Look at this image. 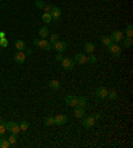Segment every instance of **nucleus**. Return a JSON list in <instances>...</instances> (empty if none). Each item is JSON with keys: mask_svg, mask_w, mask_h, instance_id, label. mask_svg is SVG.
I'll return each instance as SVG.
<instances>
[{"mask_svg": "<svg viewBox=\"0 0 133 148\" xmlns=\"http://www.w3.org/2000/svg\"><path fill=\"white\" fill-rule=\"evenodd\" d=\"M109 38L112 39V42H113V43H118V42H121V40L124 39V33H122L120 29H114V31L110 33Z\"/></svg>", "mask_w": 133, "mask_h": 148, "instance_id": "obj_5", "label": "nucleus"}, {"mask_svg": "<svg viewBox=\"0 0 133 148\" xmlns=\"http://www.w3.org/2000/svg\"><path fill=\"white\" fill-rule=\"evenodd\" d=\"M106 98L110 99V100H116V99L118 98V95L114 90H112V91H108V96H106Z\"/></svg>", "mask_w": 133, "mask_h": 148, "instance_id": "obj_25", "label": "nucleus"}, {"mask_svg": "<svg viewBox=\"0 0 133 148\" xmlns=\"http://www.w3.org/2000/svg\"><path fill=\"white\" fill-rule=\"evenodd\" d=\"M124 40V47L125 48H129V47H132V44H133V40H132V38H126V39H122Z\"/></svg>", "mask_w": 133, "mask_h": 148, "instance_id": "obj_28", "label": "nucleus"}, {"mask_svg": "<svg viewBox=\"0 0 133 148\" xmlns=\"http://www.w3.org/2000/svg\"><path fill=\"white\" fill-rule=\"evenodd\" d=\"M125 33H126V36H128V38H132V36H133V24L129 23L128 25H126Z\"/></svg>", "mask_w": 133, "mask_h": 148, "instance_id": "obj_26", "label": "nucleus"}, {"mask_svg": "<svg viewBox=\"0 0 133 148\" xmlns=\"http://www.w3.org/2000/svg\"><path fill=\"white\" fill-rule=\"evenodd\" d=\"M3 38H7L5 32H0V39H3Z\"/></svg>", "mask_w": 133, "mask_h": 148, "instance_id": "obj_38", "label": "nucleus"}, {"mask_svg": "<svg viewBox=\"0 0 133 148\" xmlns=\"http://www.w3.org/2000/svg\"><path fill=\"white\" fill-rule=\"evenodd\" d=\"M8 46V39L7 38H3V39H0V47L5 48Z\"/></svg>", "mask_w": 133, "mask_h": 148, "instance_id": "obj_32", "label": "nucleus"}, {"mask_svg": "<svg viewBox=\"0 0 133 148\" xmlns=\"http://www.w3.org/2000/svg\"><path fill=\"white\" fill-rule=\"evenodd\" d=\"M15 47L17 51H24L25 50V43H24L23 40H16L15 42Z\"/></svg>", "mask_w": 133, "mask_h": 148, "instance_id": "obj_19", "label": "nucleus"}, {"mask_svg": "<svg viewBox=\"0 0 133 148\" xmlns=\"http://www.w3.org/2000/svg\"><path fill=\"white\" fill-rule=\"evenodd\" d=\"M41 20L44 21L45 24H49L51 21H52V16H51V13L49 12H44L41 15Z\"/></svg>", "mask_w": 133, "mask_h": 148, "instance_id": "obj_18", "label": "nucleus"}, {"mask_svg": "<svg viewBox=\"0 0 133 148\" xmlns=\"http://www.w3.org/2000/svg\"><path fill=\"white\" fill-rule=\"evenodd\" d=\"M108 51H109V54L113 56V58H118L120 55H121V47L116 43H112L108 47Z\"/></svg>", "mask_w": 133, "mask_h": 148, "instance_id": "obj_2", "label": "nucleus"}, {"mask_svg": "<svg viewBox=\"0 0 133 148\" xmlns=\"http://www.w3.org/2000/svg\"><path fill=\"white\" fill-rule=\"evenodd\" d=\"M101 43H103L105 47H109L113 42H112V39H110L109 36H103V38H101Z\"/></svg>", "mask_w": 133, "mask_h": 148, "instance_id": "obj_21", "label": "nucleus"}, {"mask_svg": "<svg viewBox=\"0 0 133 148\" xmlns=\"http://www.w3.org/2000/svg\"><path fill=\"white\" fill-rule=\"evenodd\" d=\"M8 147H11L8 139H3V136H1L0 137V148H8Z\"/></svg>", "mask_w": 133, "mask_h": 148, "instance_id": "obj_23", "label": "nucleus"}, {"mask_svg": "<svg viewBox=\"0 0 133 148\" xmlns=\"http://www.w3.org/2000/svg\"><path fill=\"white\" fill-rule=\"evenodd\" d=\"M24 51H25V55H31V54H32V50H31V48H25Z\"/></svg>", "mask_w": 133, "mask_h": 148, "instance_id": "obj_36", "label": "nucleus"}, {"mask_svg": "<svg viewBox=\"0 0 133 148\" xmlns=\"http://www.w3.org/2000/svg\"><path fill=\"white\" fill-rule=\"evenodd\" d=\"M75 62L77 63V64H85V63H88L87 60V55L84 54H76V56H75Z\"/></svg>", "mask_w": 133, "mask_h": 148, "instance_id": "obj_11", "label": "nucleus"}, {"mask_svg": "<svg viewBox=\"0 0 133 148\" xmlns=\"http://www.w3.org/2000/svg\"><path fill=\"white\" fill-rule=\"evenodd\" d=\"M52 48H55L56 50V52H64L65 50H67V43H65L64 40H57L55 44H52Z\"/></svg>", "mask_w": 133, "mask_h": 148, "instance_id": "obj_6", "label": "nucleus"}, {"mask_svg": "<svg viewBox=\"0 0 133 148\" xmlns=\"http://www.w3.org/2000/svg\"><path fill=\"white\" fill-rule=\"evenodd\" d=\"M8 141H9V144L11 145H15L16 141H17V133H11L9 137H8Z\"/></svg>", "mask_w": 133, "mask_h": 148, "instance_id": "obj_22", "label": "nucleus"}, {"mask_svg": "<svg viewBox=\"0 0 133 148\" xmlns=\"http://www.w3.org/2000/svg\"><path fill=\"white\" fill-rule=\"evenodd\" d=\"M57 40H60V38H59V35H57V33H53V35H51V40H49L51 44H55Z\"/></svg>", "mask_w": 133, "mask_h": 148, "instance_id": "obj_30", "label": "nucleus"}, {"mask_svg": "<svg viewBox=\"0 0 133 148\" xmlns=\"http://www.w3.org/2000/svg\"><path fill=\"white\" fill-rule=\"evenodd\" d=\"M51 16H52V20H55V21H59L61 17V8L59 7H52V9H51Z\"/></svg>", "mask_w": 133, "mask_h": 148, "instance_id": "obj_8", "label": "nucleus"}, {"mask_svg": "<svg viewBox=\"0 0 133 148\" xmlns=\"http://www.w3.org/2000/svg\"><path fill=\"white\" fill-rule=\"evenodd\" d=\"M0 7H1V4H0Z\"/></svg>", "mask_w": 133, "mask_h": 148, "instance_id": "obj_40", "label": "nucleus"}, {"mask_svg": "<svg viewBox=\"0 0 133 148\" xmlns=\"http://www.w3.org/2000/svg\"><path fill=\"white\" fill-rule=\"evenodd\" d=\"M1 121H3V119H1V116H0V123H1Z\"/></svg>", "mask_w": 133, "mask_h": 148, "instance_id": "obj_39", "label": "nucleus"}, {"mask_svg": "<svg viewBox=\"0 0 133 148\" xmlns=\"http://www.w3.org/2000/svg\"><path fill=\"white\" fill-rule=\"evenodd\" d=\"M8 131H9L11 133H19V132H20V127H19V124L13 121V124H12L11 127H9V129H8Z\"/></svg>", "mask_w": 133, "mask_h": 148, "instance_id": "obj_20", "label": "nucleus"}, {"mask_svg": "<svg viewBox=\"0 0 133 148\" xmlns=\"http://www.w3.org/2000/svg\"><path fill=\"white\" fill-rule=\"evenodd\" d=\"M5 131H7V129H5V124H4V121H1V123H0V137L3 136Z\"/></svg>", "mask_w": 133, "mask_h": 148, "instance_id": "obj_33", "label": "nucleus"}, {"mask_svg": "<svg viewBox=\"0 0 133 148\" xmlns=\"http://www.w3.org/2000/svg\"><path fill=\"white\" fill-rule=\"evenodd\" d=\"M52 7H53V5H51V4H45L43 9H44V11H45V12H51V9H52Z\"/></svg>", "mask_w": 133, "mask_h": 148, "instance_id": "obj_34", "label": "nucleus"}, {"mask_svg": "<svg viewBox=\"0 0 133 148\" xmlns=\"http://www.w3.org/2000/svg\"><path fill=\"white\" fill-rule=\"evenodd\" d=\"M35 5H36L37 8H40V9H43L45 4H44V1H43V0H36V1H35Z\"/></svg>", "mask_w": 133, "mask_h": 148, "instance_id": "obj_31", "label": "nucleus"}, {"mask_svg": "<svg viewBox=\"0 0 133 148\" xmlns=\"http://www.w3.org/2000/svg\"><path fill=\"white\" fill-rule=\"evenodd\" d=\"M13 60H15L17 64H23L25 62V54H24L23 51H16L15 56H13Z\"/></svg>", "mask_w": 133, "mask_h": 148, "instance_id": "obj_9", "label": "nucleus"}, {"mask_svg": "<svg viewBox=\"0 0 133 148\" xmlns=\"http://www.w3.org/2000/svg\"><path fill=\"white\" fill-rule=\"evenodd\" d=\"M76 107H80V108H85V107H87V98H84V96H80V98H77Z\"/></svg>", "mask_w": 133, "mask_h": 148, "instance_id": "obj_17", "label": "nucleus"}, {"mask_svg": "<svg viewBox=\"0 0 133 148\" xmlns=\"http://www.w3.org/2000/svg\"><path fill=\"white\" fill-rule=\"evenodd\" d=\"M48 86H49L51 90H55V91H56V90H60V88H61V83L59 82V80H51Z\"/></svg>", "mask_w": 133, "mask_h": 148, "instance_id": "obj_16", "label": "nucleus"}, {"mask_svg": "<svg viewBox=\"0 0 133 148\" xmlns=\"http://www.w3.org/2000/svg\"><path fill=\"white\" fill-rule=\"evenodd\" d=\"M44 123H45L47 127H51V125L55 124V116H47L45 120H44Z\"/></svg>", "mask_w": 133, "mask_h": 148, "instance_id": "obj_24", "label": "nucleus"}, {"mask_svg": "<svg viewBox=\"0 0 133 148\" xmlns=\"http://www.w3.org/2000/svg\"><path fill=\"white\" fill-rule=\"evenodd\" d=\"M33 44L36 47L41 48V50H45V51H51V48H52V44L49 42H47L45 39H35Z\"/></svg>", "mask_w": 133, "mask_h": 148, "instance_id": "obj_1", "label": "nucleus"}, {"mask_svg": "<svg viewBox=\"0 0 133 148\" xmlns=\"http://www.w3.org/2000/svg\"><path fill=\"white\" fill-rule=\"evenodd\" d=\"M61 67L67 71L73 70V67H75V60H72L71 58H63V60H61Z\"/></svg>", "mask_w": 133, "mask_h": 148, "instance_id": "obj_3", "label": "nucleus"}, {"mask_svg": "<svg viewBox=\"0 0 133 148\" xmlns=\"http://www.w3.org/2000/svg\"><path fill=\"white\" fill-rule=\"evenodd\" d=\"M95 95L100 99V100H104V99H106V96H108V90H106L105 87L101 86V87H99V88L96 90Z\"/></svg>", "mask_w": 133, "mask_h": 148, "instance_id": "obj_7", "label": "nucleus"}, {"mask_svg": "<svg viewBox=\"0 0 133 148\" xmlns=\"http://www.w3.org/2000/svg\"><path fill=\"white\" fill-rule=\"evenodd\" d=\"M65 104L69 105V107H76L77 104V98L76 96H72V95H69L65 98Z\"/></svg>", "mask_w": 133, "mask_h": 148, "instance_id": "obj_12", "label": "nucleus"}, {"mask_svg": "<svg viewBox=\"0 0 133 148\" xmlns=\"http://www.w3.org/2000/svg\"><path fill=\"white\" fill-rule=\"evenodd\" d=\"M95 124H96V119L93 117V115L83 117V125L85 127V128H93Z\"/></svg>", "mask_w": 133, "mask_h": 148, "instance_id": "obj_4", "label": "nucleus"}, {"mask_svg": "<svg viewBox=\"0 0 133 148\" xmlns=\"http://www.w3.org/2000/svg\"><path fill=\"white\" fill-rule=\"evenodd\" d=\"M73 113H75V116H76V117L81 119V117L85 116V108H80V107H75V111H73Z\"/></svg>", "mask_w": 133, "mask_h": 148, "instance_id": "obj_14", "label": "nucleus"}, {"mask_svg": "<svg viewBox=\"0 0 133 148\" xmlns=\"http://www.w3.org/2000/svg\"><path fill=\"white\" fill-rule=\"evenodd\" d=\"M56 60L57 62H61V60H63V55H61V52H57L56 54Z\"/></svg>", "mask_w": 133, "mask_h": 148, "instance_id": "obj_35", "label": "nucleus"}, {"mask_svg": "<svg viewBox=\"0 0 133 148\" xmlns=\"http://www.w3.org/2000/svg\"><path fill=\"white\" fill-rule=\"evenodd\" d=\"M68 121V116L67 115H57L55 116V124L56 125H63Z\"/></svg>", "mask_w": 133, "mask_h": 148, "instance_id": "obj_10", "label": "nucleus"}, {"mask_svg": "<svg viewBox=\"0 0 133 148\" xmlns=\"http://www.w3.org/2000/svg\"><path fill=\"white\" fill-rule=\"evenodd\" d=\"M19 127H20V131H27V129L29 128V123L25 121V120H23V121H20Z\"/></svg>", "mask_w": 133, "mask_h": 148, "instance_id": "obj_27", "label": "nucleus"}, {"mask_svg": "<svg viewBox=\"0 0 133 148\" xmlns=\"http://www.w3.org/2000/svg\"><path fill=\"white\" fill-rule=\"evenodd\" d=\"M39 35H40V39H45L49 36V29L47 27H41L39 29Z\"/></svg>", "mask_w": 133, "mask_h": 148, "instance_id": "obj_15", "label": "nucleus"}, {"mask_svg": "<svg viewBox=\"0 0 133 148\" xmlns=\"http://www.w3.org/2000/svg\"><path fill=\"white\" fill-rule=\"evenodd\" d=\"M87 60H88L89 63H92V64H95V63L97 62V59H96V56H95L93 54H89V55H88V56H87Z\"/></svg>", "mask_w": 133, "mask_h": 148, "instance_id": "obj_29", "label": "nucleus"}, {"mask_svg": "<svg viewBox=\"0 0 133 148\" xmlns=\"http://www.w3.org/2000/svg\"><path fill=\"white\" fill-rule=\"evenodd\" d=\"M84 50L87 54H93V51L96 50V46L95 43H91V42H87V43L84 44Z\"/></svg>", "mask_w": 133, "mask_h": 148, "instance_id": "obj_13", "label": "nucleus"}, {"mask_svg": "<svg viewBox=\"0 0 133 148\" xmlns=\"http://www.w3.org/2000/svg\"><path fill=\"white\" fill-rule=\"evenodd\" d=\"M93 117H95L96 120H99L100 117H101V115H100V113H95V115H93Z\"/></svg>", "mask_w": 133, "mask_h": 148, "instance_id": "obj_37", "label": "nucleus"}]
</instances>
